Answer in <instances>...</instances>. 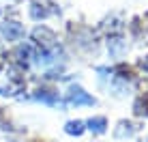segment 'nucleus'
I'll return each mask as SVG.
<instances>
[{
	"label": "nucleus",
	"mask_w": 148,
	"mask_h": 142,
	"mask_svg": "<svg viewBox=\"0 0 148 142\" xmlns=\"http://www.w3.org/2000/svg\"><path fill=\"white\" fill-rule=\"evenodd\" d=\"M30 39H32V45L39 50V52H49V50H54L56 45H58L56 32L49 26H45V24L34 26L32 32H30Z\"/></svg>",
	"instance_id": "nucleus-1"
},
{
	"label": "nucleus",
	"mask_w": 148,
	"mask_h": 142,
	"mask_svg": "<svg viewBox=\"0 0 148 142\" xmlns=\"http://www.w3.org/2000/svg\"><path fill=\"white\" fill-rule=\"evenodd\" d=\"M64 103L67 105H75V108H82V105L92 108V105H97V97H92L84 86L69 84V88L64 90Z\"/></svg>",
	"instance_id": "nucleus-2"
},
{
	"label": "nucleus",
	"mask_w": 148,
	"mask_h": 142,
	"mask_svg": "<svg viewBox=\"0 0 148 142\" xmlns=\"http://www.w3.org/2000/svg\"><path fill=\"white\" fill-rule=\"evenodd\" d=\"M28 15L34 22H41V19H47L49 15H60V9L54 0H32L28 7Z\"/></svg>",
	"instance_id": "nucleus-3"
},
{
	"label": "nucleus",
	"mask_w": 148,
	"mask_h": 142,
	"mask_svg": "<svg viewBox=\"0 0 148 142\" xmlns=\"http://www.w3.org/2000/svg\"><path fill=\"white\" fill-rule=\"evenodd\" d=\"M32 99L34 101H41V103H47V105H58L60 103V93L56 86H49V84H41L32 90Z\"/></svg>",
	"instance_id": "nucleus-4"
},
{
	"label": "nucleus",
	"mask_w": 148,
	"mask_h": 142,
	"mask_svg": "<svg viewBox=\"0 0 148 142\" xmlns=\"http://www.w3.org/2000/svg\"><path fill=\"white\" fill-rule=\"evenodd\" d=\"M0 30H2V37L7 39V41H22L24 34H26L24 26L17 22V19H4Z\"/></svg>",
	"instance_id": "nucleus-5"
},
{
	"label": "nucleus",
	"mask_w": 148,
	"mask_h": 142,
	"mask_svg": "<svg viewBox=\"0 0 148 142\" xmlns=\"http://www.w3.org/2000/svg\"><path fill=\"white\" fill-rule=\"evenodd\" d=\"M137 131H140V125H137V123L122 119V121L116 123V127H114V138L116 140H127V138H133Z\"/></svg>",
	"instance_id": "nucleus-6"
},
{
	"label": "nucleus",
	"mask_w": 148,
	"mask_h": 142,
	"mask_svg": "<svg viewBox=\"0 0 148 142\" xmlns=\"http://www.w3.org/2000/svg\"><path fill=\"white\" fill-rule=\"evenodd\" d=\"M125 50H127V43H125V39H122L120 34H110L108 37V52H110V56L120 58L122 54H125Z\"/></svg>",
	"instance_id": "nucleus-7"
},
{
	"label": "nucleus",
	"mask_w": 148,
	"mask_h": 142,
	"mask_svg": "<svg viewBox=\"0 0 148 142\" xmlns=\"http://www.w3.org/2000/svg\"><path fill=\"white\" fill-rule=\"evenodd\" d=\"M84 123H86V129L92 131V134H105V131H108V119L101 116V114L90 116V119L84 121Z\"/></svg>",
	"instance_id": "nucleus-8"
},
{
	"label": "nucleus",
	"mask_w": 148,
	"mask_h": 142,
	"mask_svg": "<svg viewBox=\"0 0 148 142\" xmlns=\"http://www.w3.org/2000/svg\"><path fill=\"white\" fill-rule=\"evenodd\" d=\"M133 112H135L137 116H148V82L142 84V95L135 99Z\"/></svg>",
	"instance_id": "nucleus-9"
},
{
	"label": "nucleus",
	"mask_w": 148,
	"mask_h": 142,
	"mask_svg": "<svg viewBox=\"0 0 148 142\" xmlns=\"http://www.w3.org/2000/svg\"><path fill=\"white\" fill-rule=\"evenodd\" d=\"M86 131V123L79 119H71L64 123V134L67 136H73V138H79V136H84Z\"/></svg>",
	"instance_id": "nucleus-10"
},
{
	"label": "nucleus",
	"mask_w": 148,
	"mask_h": 142,
	"mask_svg": "<svg viewBox=\"0 0 148 142\" xmlns=\"http://www.w3.org/2000/svg\"><path fill=\"white\" fill-rule=\"evenodd\" d=\"M116 73V78H120V80H133L135 78V69L133 67H129V65H125V63H120V65H116L114 69H112Z\"/></svg>",
	"instance_id": "nucleus-11"
},
{
	"label": "nucleus",
	"mask_w": 148,
	"mask_h": 142,
	"mask_svg": "<svg viewBox=\"0 0 148 142\" xmlns=\"http://www.w3.org/2000/svg\"><path fill=\"white\" fill-rule=\"evenodd\" d=\"M140 67L144 69V71H148V56H144V58L140 60Z\"/></svg>",
	"instance_id": "nucleus-12"
},
{
	"label": "nucleus",
	"mask_w": 148,
	"mask_h": 142,
	"mask_svg": "<svg viewBox=\"0 0 148 142\" xmlns=\"http://www.w3.org/2000/svg\"><path fill=\"white\" fill-rule=\"evenodd\" d=\"M144 26H146V28H148V13H146V15H144Z\"/></svg>",
	"instance_id": "nucleus-13"
},
{
	"label": "nucleus",
	"mask_w": 148,
	"mask_h": 142,
	"mask_svg": "<svg viewBox=\"0 0 148 142\" xmlns=\"http://www.w3.org/2000/svg\"><path fill=\"white\" fill-rule=\"evenodd\" d=\"M4 60H7V58H4V56H0V69H2V65H4Z\"/></svg>",
	"instance_id": "nucleus-14"
}]
</instances>
